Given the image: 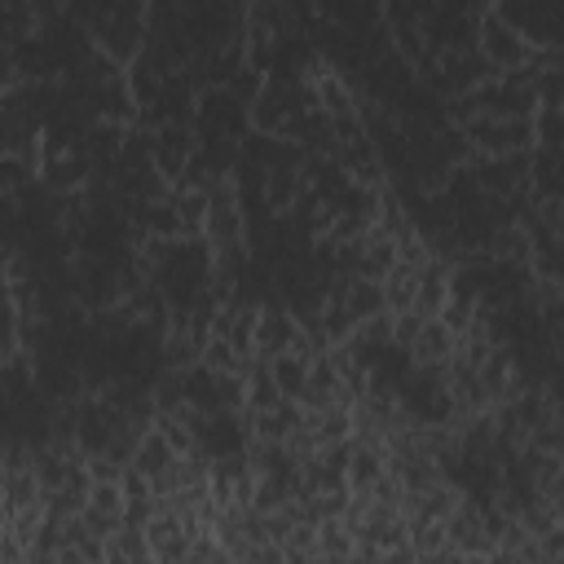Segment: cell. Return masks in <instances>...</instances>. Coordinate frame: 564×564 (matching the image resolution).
Listing matches in <instances>:
<instances>
[{
  "label": "cell",
  "instance_id": "obj_3",
  "mask_svg": "<svg viewBox=\"0 0 564 564\" xmlns=\"http://www.w3.org/2000/svg\"><path fill=\"white\" fill-rule=\"evenodd\" d=\"M449 282H454V269L441 264V260H427L419 269V286H414V313L436 317L441 304H445V295H449Z\"/></svg>",
  "mask_w": 564,
  "mask_h": 564
},
{
  "label": "cell",
  "instance_id": "obj_4",
  "mask_svg": "<svg viewBox=\"0 0 564 564\" xmlns=\"http://www.w3.org/2000/svg\"><path fill=\"white\" fill-rule=\"evenodd\" d=\"M101 564H154V555H150V542H145L141 524H128V520H123V524L106 538Z\"/></svg>",
  "mask_w": 564,
  "mask_h": 564
},
{
  "label": "cell",
  "instance_id": "obj_11",
  "mask_svg": "<svg viewBox=\"0 0 564 564\" xmlns=\"http://www.w3.org/2000/svg\"><path fill=\"white\" fill-rule=\"evenodd\" d=\"M485 564H529L520 551H502V546H494V551H485Z\"/></svg>",
  "mask_w": 564,
  "mask_h": 564
},
{
  "label": "cell",
  "instance_id": "obj_10",
  "mask_svg": "<svg viewBox=\"0 0 564 564\" xmlns=\"http://www.w3.org/2000/svg\"><path fill=\"white\" fill-rule=\"evenodd\" d=\"M383 564H423V555H414L410 546H392L383 551Z\"/></svg>",
  "mask_w": 564,
  "mask_h": 564
},
{
  "label": "cell",
  "instance_id": "obj_1",
  "mask_svg": "<svg viewBox=\"0 0 564 564\" xmlns=\"http://www.w3.org/2000/svg\"><path fill=\"white\" fill-rule=\"evenodd\" d=\"M454 352H458L454 330L441 326L436 317H423L419 335H414L410 348H405V361H410V370H445V361H449Z\"/></svg>",
  "mask_w": 564,
  "mask_h": 564
},
{
  "label": "cell",
  "instance_id": "obj_14",
  "mask_svg": "<svg viewBox=\"0 0 564 564\" xmlns=\"http://www.w3.org/2000/svg\"><path fill=\"white\" fill-rule=\"evenodd\" d=\"M234 564H247V560H234Z\"/></svg>",
  "mask_w": 564,
  "mask_h": 564
},
{
  "label": "cell",
  "instance_id": "obj_7",
  "mask_svg": "<svg viewBox=\"0 0 564 564\" xmlns=\"http://www.w3.org/2000/svg\"><path fill=\"white\" fill-rule=\"evenodd\" d=\"M84 507L97 511V516H106V520H115V524L128 520V502H123V489H119V485H93V480H88Z\"/></svg>",
  "mask_w": 564,
  "mask_h": 564
},
{
  "label": "cell",
  "instance_id": "obj_13",
  "mask_svg": "<svg viewBox=\"0 0 564 564\" xmlns=\"http://www.w3.org/2000/svg\"><path fill=\"white\" fill-rule=\"evenodd\" d=\"M449 564H485V555H454L449 551Z\"/></svg>",
  "mask_w": 564,
  "mask_h": 564
},
{
  "label": "cell",
  "instance_id": "obj_8",
  "mask_svg": "<svg viewBox=\"0 0 564 564\" xmlns=\"http://www.w3.org/2000/svg\"><path fill=\"white\" fill-rule=\"evenodd\" d=\"M352 546L357 542L339 520H317V560H348Z\"/></svg>",
  "mask_w": 564,
  "mask_h": 564
},
{
  "label": "cell",
  "instance_id": "obj_6",
  "mask_svg": "<svg viewBox=\"0 0 564 564\" xmlns=\"http://www.w3.org/2000/svg\"><path fill=\"white\" fill-rule=\"evenodd\" d=\"M339 300H344V308L352 313V322H370V317H383V313H388L379 282H366V278H348Z\"/></svg>",
  "mask_w": 564,
  "mask_h": 564
},
{
  "label": "cell",
  "instance_id": "obj_5",
  "mask_svg": "<svg viewBox=\"0 0 564 564\" xmlns=\"http://www.w3.org/2000/svg\"><path fill=\"white\" fill-rule=\"evenodd\" d=\"M167 463H172L167 441H163L154 427H145V432H141V441H137V449H132V458H128V471H137V476L150 485Z\"/></svg>",
  "mask_w": 564,
  "mask_h": 564
},
{
  "label": "cell",
  "instance_id": "obj_12",
  "mask_svg": "<svg viewBox=\"0 0 564 564\" xmlns=\"http://www.w3.org/2000/svg\"><path fill=\"white\" fill-rule=\"evenodd\" d=\"M282 564H322L317 551H282Z\"/></svg>",
  "mask_w": 564,
  "mask_h": 564
},
{
  "label": "cell",
  "instance_id": "obj_9",
  "mask_svg": "<svg viewBox=\"0 0 564 564\" xmlns=\"http://www.w3.org/2000/svg\"><path fill=\"white\" fill-rule=\"evenodd\" d=\"M242 560H247V564H282V546H278V542H256Z\"/></svg>",
  "mask_w": 564,
  "mask_h": 564
},
{
  "label": "cell",
  "instance_id": "obj_2",
  "mask_svg": "<svg viewBox=\"0 0 564 564\" xmlns=\"http://www.w3.org/2000/svg\"><path fill=\"white\" fill-rule=\"evenodd\" d=\"M300 427L308 432V441H313L317 449H330V445L352 441V410H344V405L304 410V423H300Z\"/></svg>",
  "mask_w": 564,
  "mask_h": 564
}]
</instances>
